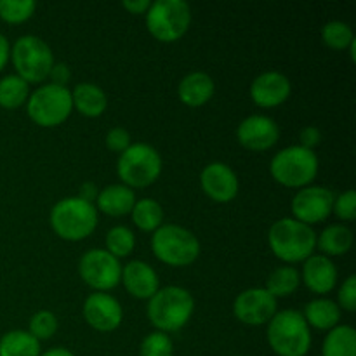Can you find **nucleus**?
<instances>
[{
	"label": "nucleus",
	"instance_id": "412c9836",
	"mask_svg": "<svg viewBox=\"0 0 356 356\" xmlns=\"http://www.w3.org/2000/svg\"><path fill=\"white\" fill-rule=\"evenodd\" d=\"M96 200L99 211L108 216H113V218L129 214L136 204L134 191L125 184H111V186L104 188L103 191H99Z\"/></svg>",
	"mask_w": 356,
	"mask_h": 356
},
{
	"label": "nucleus",
	"instance_id": "f03ea898",
	"mask_svg": "<svg viewBox=\"0 0 356 356\" xmlns=\"http://www.w3.org/2000/svg\"><path fill=\"white\" fill-rule=\"evenodd\" d=\"M193 296L183 287H163L149 299L148 316L159 332H177L193 315Z\"/></svg>",
	"mask_w": 356,
	"mask_h": 356
},
{
	"label": "nucleus",
	"instance_id": "aec40b11",
	"mask_svg": "<svg viewBox=\"0 0 356 356\" xmlns=\"http://www.w3.org/2000/svg\"><path fill=\"white\" fill-rule=\"evenodd\" d=\"M179 99L188 106H202L214 96V80L204 72H193L181 80L177 87Z\"/></svg>",
	"mask_w": 356,
	"mask_h": 356
},
{
	"label": "nucleus",
	"instance_id": "b1692460",
	"mask_svg": "<svg viewBox=\"0 0 356 356\" xmlns=\"http://www.w3.org/2000/svg\"><path fill=\"white\" fill-rule=\"evenodd\" d=\"M316 245L323 252V256H343L353 245V232L343 225H332L316 236Z\"/></svg>",
	"mask_w": 356,
	"mask_h": 356
},
{
	"label": "nucleus",
	"instance_id": "f257e3e1",
	"mask_svg": "<svg viewBox=\"0 0 356 356\" xmlns=\"http://www.w3.org/2000/svg\"><path fill=\"white\" fill-rule=\"evenodd\" d=\"M268 243L278 259L285 263H301L313 256L316 247V233L305 222L284 218L273 222L270 228Z\"/></svg>",
	"mask_w": 356,
	"mask_h": 356
},
{
	"label": "nucleus",
	"instance_id": "2f4dec72",
	"mask_svg": "<svg viewBox=\"0 0 356 356\" xmlns=\"http://www.w3.org/2000/svg\"><path fill=\"white\" fill-rule=\"evenodd\" d=\"M322 38L329 47L348 49L351 42L355 40V35L350 24L343 23V21H330V23L323 26Z\"/></svg>",
	"mask_w": 356,
	"mask_h": 356
},
{
	"label": "nucleus",
	"instance_id": "bb28decb",
	"mask_svg": "<svg viewBox=\"0 0 356 356\" xmlns=\"http://www.w3.org/2000/svg\"><path fill=\"white\" fill-rule=\"evenodd\" d=\"M132 221L143 232H156L162 226L163 211L162 205L153 198H143L136 202L131 211Z\"/></svg>",
	"mask_w": 356,
	"mask_h": 356
},
{
	"label": "nucleus",
	"instance_id": "f3484780",
	"mask_svg": "<svg viewBox=\"0 0 356 356\" xmlns=\"http://www.w3.org/2000/svg\"><path fill=\"white\" fill-rule=\"evenodd\" d=\"M252 101L261 108H273L291 96V82L280 72H266L256 76L250 86Z\"/></svg>",
	"mask_w": 356,
	"mask_h": 356
},
{
	"label": "nucleus",
	"instance_id": "1a4fd4ad",
	"mask_svg": "<svg viewBox=\"0 0 356 356\" xmlns=\"http://www.w3.org/2000/svg\"><path fill=\"white\" fill-rule=\"evenodd\" d=\"M10 56H13L17 76H21L26 83L44 82L51 75V70L54 66L51 47L35 35H24L17 38Z\"/></svg>",
	"mask_w": 356,
	"mask_h": 356
},
{
	"label": "nucleus",
	"instance_id": "9b49d317",
	"mask_svg": "<svg viewBox=\"0 0 356 356\" xmlns=\"http://www.w3.org/2000/svg\"><path fill=\"white\" fill-rule=\"evenodd\" d=\"M79 273L89 287L99 292L117 287L122 278V268L117 257L108 250L92 249L82 256L79 263Z\"/></svg>",
	"mask_w": 356,
	"mask_h": 356
},
{
	"label": "nucleus",
	"instance_id": "dca6fc26",
	"mask_svg": "<svg viewBox=\"0 0 356 356\" xmlns=\"http://www.w3.org/2000/svg\"><path fill=\"white\" fill-rule=\"evenodd\" d=\"M202 190L209 198L219 204L233 200L238 193V177L226 163H209L200 174Z\"/></svg>",
	"mask_w": 356,
	"mask_h": 356
},
{
	"label": "nucleus",
	"instance_id": "cd10ccee",
	"mask_svg": "<svg viewBox=\"0 0 356 356\" xmlns=\"http://www.w3.org/2000/svg\"><path fill=\"white\" fill-rule=\"evenodd\" d=\"M299 284H301V275L296 268L292 266H282L277 268L273 273L268 277L266 280V291L277 298H287V296L294 294L298 291Z\"/></svg>",
	"mask_w": 356,
	"mask_h": 356
},
{
	"label": "nucleus",
	"instance_id": "f704fd0d",
	"mask_svg": "<svg viewBox=\"0 0 356 356\" xmlns=\"http://www.w3.org/2000/svg\"><path fill=\"white\" fill-rule=\"evenodd\" d=\"M332 212L343 221H353L356 218V191L348 190L334 200Z\"/></svg>",
	"mask_w": 356,
	"mask_h": 356
},
{
	"label": "nucleus",
	"instance_id": "c85d7f7f",
	"mask_svg": "<svg viewBox=\"0 0 356 356\" xmlns=\"http://www.w3.org/2000/svg\"><path fill=\"white\" fill-rule=\"evenodd\" d=\"M28 83L17 75H7L0 80V106L7 110L19 108L28 99Z\"/></svg>",
	"mask_w": 356,
	"mask_h": 356
},
{
	"label": "nucleus",
	"instance_id": "9d476101",
	"mask_svg": "<svg viewBox=\"0 0 356 356\" xmlns=\"http://www.w3.org/2000/svg\"><path fill=\"white\" fill-rule=\"evenodd\" d=\"M26 110L31 120L40 127L61 125L73 110L72 92L66 87L45 83L28 97Z\"/></svg>",
	"mask_w": 356,
	"mask_h": 356
},
{
	"label": "nucleus",
	"instance_id": "473e14b6",
	"mask_svg": "<svg viewBox=\"0 0 356 356\" xmlns=\"http://www.w3.org/2000/svg\"><path fill=\"white\" fill-rule=\"evenodd\" d=\"M174 346L172 341L167 334L153 332L143 339L139 355L141 356H172Z\"/></svg>",
	"mask_w": 356,
	"mask_h": 356
},
{
	"label": "nucleus",
	"instance_id": "c9c22d12",
	"mask_svg": "<svg viewBox=\"0 0 356 356\" xmlns=\"http://www.w3.org/2000/svg\"><path fill=\"white\" fill-rule=\"evenodd\" d=\"M339 308L346 309V312H355L356 309V277L346 278V282L343 284V287L339 289Z\"/></svg>",
	"mask_w": 356,
	"mask_h": 356
},
{
	"label": "nucleus",
	"instance_id": "72a5a7b5",
	"mask_svg": "<svg viewBox=\"0 0 356 356\" xmlns=\"http://www.w3.org/2000/svg\"><path fill=\"white\" fill-rule=\"evenodd\" d=\"M58 330V318L51 312H38L30 320V334L37 341L51 339Z\"/></svg>",
	"mask_w": 356,
	"mask_h": 356
},
{
	"label": "nucleus",
	"instance_id": "c756f323",
	"mask_svg": "<svg viewBox=\"0 0 356 356\" xmlns=\"http://www.w3.org/2000/svg\"><path fill=\"white\" fill-rule=\"evenodd\" d=\"M134 233L127 226H115L106 235V249L113 257H125L134 249Z\"/></svg>",
	"mask_w": 356,
	"mask_h": 356
},
{
	"label": "nucleus",
	"instance_id": "a878e982",
	"mask_svg": "<svg viewBox=\"0 0 356 356\" xmlns=\"http://www.w3.org/2000/svg\"><path fill=\"white\" fill-rule=\"evenodd\" d=\"M0 356H40V343L24 330H10L0 339Z\"/></svg>",
	"mask_w": 356,
	"mask_h": 356
},
{
	"label": "nucleus",
	"instance_id": "7c9ffc66",
	"mask_svg": "<svg viewBox=\"0 0 356 356\" xmlns=\"http://www.w3.org/2000/svg\"><path fill=\"white\" fill-rule=\"evenodd\" d=\"M35 7L33 0H0V17L10 24L24 23L33 16Z\"/></svg>",
	"mask_w": 356,
	"mask_h": 356
},
{
	"label": "nucleus",
	"instance_id": "ea45409f",
	"mask_svg": "<svg viewBox=\"0 0 356 356\" xmlns=\"http://www.w3.org/2000/svg\"><path fill=\"white\" fill-rule=\"evenodd\" d=\"M122 6L132 14H143L149 9L152 2H149V0H124Z\"/></svg>",
	"mask_w": 356,
	"mask_h": 356
},
{
	"label": "nucleus",
	"instance_id": "0eeeda50",
	"mask_svg": "<svg viewBox=\"0 0 356 356\" xmlns=\"http://www.w3.org/2000/svg\"><path fill=\"white\" fill-rule=\"evenodd\" d=\"M117 172L125 186L131 190L149 186L159 179L162 172V159L153 146L136 143L129 146L124 153H120Z\"/></svg>",
	"mask_w": 356,
	"mask_h": 356
},
{
	"label": "nucleus",
	"instance_id": "20e7f679",
	"mask_svg": "<svg viewBox=\"0 0 356 356\" xmlns=\"http://www.w3.org/2000/svg\"><path fill=\"white\" fill-rule=\"evenodd\" d=\"M51 226L63 240L79 242L87 238L97 226V211L79 197L58 202L51 211Z\"/></svg>",
	"mask_w": 356,
	"mask_h": 356
},
{
	"label": "nucleus",
	"instance_id": "f8f14e48",
	"mask_svg": "<svg viewBox=\"0 0 356 356\" xmlns=\"http://www.w3.org/2000/svg\"><path fill=\"white\" fill-rule=\"evenodd\" d=\"M334 193L323 186H306L301 188L292 200V214L296 221L312 226L315 222H322L332 214Z\"/></svg>",
	"mask_w": 356,
	"mask_h": 356
},
{
	"label": "nucleus",
	"instance_id": "79ce46f5",
	"mask_svg": "<svg viewBox=\"0 0 356 356\" xmlns=\"http://www.w3.org/2000/svg\"><path fill=\"white\" fill-rule=\"evenodd\" d=\"M7 61H9V42H7L6 35L0 33V70H3Z\"/></svg>",
	"mask_w": 356,
	"mask_h": 356
},
{
	"label": "nucleus",
	"instance_id": "2eb2a0df",
	"mask_svg": "<svg viewBox=\"0 0 356 356\" xmlns=\"http://www.w3.org/2000/svg\"><path fill=\"white\" fill-rule=\"evenodd\" d=\"M83 316L92 329L99 332H111L118 329L124 318L122 306L113 296L106 292H94L86 299L83 305Z\"/></svg>",
	"mask_w": 356,
	"mask_h": 356
},
{
	"label": "nucleus",
	"instance_id": "4c0bfd02",
	"mask_svg": "<svg viewBox=\"0 0 356 356\" xmlns=\"http://www.w3.org/2000/svg\"><path fill=\"white\" fill-rule=\"evenodd\" d=\"M320 139H322V134H320V131L316 127H305L301 131V145L302 148L306 149H312L315 148L316 145L320 143Z\"/></svg>",
	"mask_w": 356,
	"mask_h": 356
},
{
	"label": "nucleus",
	"instance_id": "4be33fe9",
	"mask_svg": "<svg viewBox=\"0 0 356 356\" xmlns=\"http://www.w3.org/2000/svg\"><path fill=\"white\" fill-rule=\"evenodd\" d=\"M72 103L73 108H76L80 113L94 118L103 115V111L106 110L108 97L104 90L96 83L83 82L75 86V89L72 90Z\"/></svg>",
	"mask_w": 356,
	"mask_h": 356
},
{
	"label": "nucleus",
	"instance_id": "393cba45",
	"mask_svg": "<svg viewBox=\"0 0 356 356\" xmlns=\"http://www.w3.org/2000/svg\"><path fill=\"white\" fill-rule=\"evenodd\" d=\"M323 356H356V332L350 325H337L329 330L322 346Z\"/></svg>",
	"mask_w": 356,
	"mask_h": 356
},
{
	"label": "nucleus",
	"instance_id": "a211bd4d",
	"mask_svg": "<svg viewBox=\"0 0 356 356\" xmlns=\"http://www.w3.org/2000/svg\"><path fill=\"white\" fill-rule=\"evenodd\" d=\"M122 282L131 296L138 299H152L159 291V277L155 270L143 261H131L122 268Z\"/></svg>",
	"mask_w": 356,
	"mask_h": 356
},
{
	"label": "nucleus",
	"instance_id": "ddd939ff",
	"mask_svg": "<svg viewBox=\"0 0 356 356\" xmlns=\"http://www.w3.org/2000/svg\"><path fill=\"white\" fill-rule=\"evenodd\" d=\"M233 313L247 325H264L277 315V299L266 289H247L235 299Z\"/></svg>",
	"mask_w": 356,
	"mask_h": 356
},
{
	"label": "nucleus",
	"instance_id": "37998d69",
	"mask_svg": "<svg viewBox=\"0 0 356 356\" xmlns=\"http://www.w3.org/2000/svg\"><path fill=\"white\" fill-rule=\"evenodd\" d=\"M40 356H75V355H73L72 351L65 350V348H54V350L45 351V353L40 355Z\"/></svg>",
	"mask_w": 356,
	"mask_h": 356
},
{
	"label": "nucleus",
	"instance_id": "58836bf2",
	"mask_svg": "<svg viewBox=\"0 0 356 356\" xmlns=\"http://www.w3.org/2000/svg\"><path fill=\"white\" fill-rule=\"evenodd\" d=\"M49 76L52 79V83H54V86L65 87V83L70 80L68 66L63 65V63H61V65H54V66H52L51 75H49Z\"/></svg>",
	"mask_w": 356,
	"mask_h": 356
},
{
	"label": "nucleus",
	"instance_id": "7ed1b4c3",
	"mask_svg": "<svg viewBox=\"0 0 356 356\" xmlns=\"http://www.w3.org/2000/svg\"><path fill=\"white\" fill-rule=\"evenodd\" d=\"M268 343L278 356H306L312 348V334L305 316L296 309L277 313L268 322Z\"/></svg>",
	"mask_w": 356,
	"mask_h": 356
},
{
	"label": "nucleus",
	"instance_id": "6ab92c4d",
	"mask_svg": "<svg viewBox=\"0 0 356 356\" xmlns=\"http://www.w3.org/2000/svg\"><path fill=\"white\" fill-rule=\"evenodd\" d=\"M302 280L306 287L315 294H329L337 282V270L330 257L309 256L302 266Z\"/></svg>",
	"mask_w": 356,
	"mask_h": 356
},
{
	"label": "nucleus",
	"instance_id": "c03bdc74",
	"mask_svg": "<svg viewBox=\"0 0 356 356\" xmlns=\"http://www.w3.org/2000/svg\"><path fill=\"white\" fill-rule=\"evenodd\" d=\"M350 52H351V59L356 61V38L350 44Z\"/></svg>",
	"mask_w": 356,
	"mask_h": 356
},
{
	"label": "nucleus",
	"instance_id": "39448f33",
	"mask_svg": "<svg viewBox=\"0 0 356 356\" xmlns=\"http://www.w3.org/2000/svg\"><path fill=\"white\" fill-rule=\"evenodd\" d=\"M156 259L169 266L183 268L195 263L200 254V242L190 229L177 225H162L152 238Z\"/></svg>",
	"mask_w": 356,
	"mask_h": 356
},
{
	"label": "nucleus",
	"instance_id": "6e6552de",
	"mask_svg": "<svg viewBox=\"0 0 356 356\" xmlns=\"http://www.w3.org/2000/svg\"><path fill=\"white\" fill-rule=\"evenodd\" d=\"M191 10L184 0H156L146 14L149 33L160 42H176L188 31Z\"/></svg>",
	"mask_w": 356,
	"mask_h": 356
},
{
	"label": "nucleus",
	"instance_id": "423d86ee",
	"mask_svg": "<svg viewBox=\"0 0 356 356\" xmlns=\"http://www.w3.org/2000/svg\"><path fill=\"white\" fill-rule=\"evenodd\" d=\"M270 170L275 181L282 186L306 188L318 174V159L312 149L291 146L273 156Z\"/></svg>",
	"mask_w": 356,
	"mask_h": 356
},
{
	"label": "nucleus",
	"instance_id": "4468645a",
	"mask_svg": "<svg viewBox=\"0 0 356 356\" xmlns=\"http://www.w3.org/2000/svg\"><path fill=\"white\" fill-rule=\"evenodd\" d=\"M238 141L250 152H266L277 145L280 131L273 118L264 115H250L238 125Z\"/></svg>",
	"mask_w": 356,
	"mask_h": 356
},
{
	"label": "nucleus",
	"instance_id": "5701e85b",
	"mask_svg": "<svg viewBox=\"0 0 356 356\" xmlns=\"http://www.w3.org/2000/svg\"><path fill=\"white\" fill-rule=\"evenodd\" d=\"M305 320L308 325L318 330H332L341 318V308L330 299H315L305 308Z\"/></svg>",
	"mask_w": 356,
	"mask_h": 356
},
{
	"label": "nucleus",
	"instance_id": "a19ab883",
	"mask_svg": "<svg viewBox=\"0 0 356 356\" xmlns=\"http://www.w3.org/2000/svg\"><path fill=\"white\" fill-rule=\"evenodd\" d=\"M97 195H99V191L96 190V186H94L92 183H86L82 184V188H80V197L82 200L89 202V204H92L94 198H97Z\"/></svg>",
	"mask_w": 356,
	"mask_h": 356
},
{
	"label": "nucleus",
	"instance_id": "e433bc0d",
	"mask_svg": "<svg viewBox=\"0 0 356 356\" xmlns=\"http://www.w3.org/2000/svg\"><path fill=\"white\" fill-rule=\"evenodd\" d=\"M106 146L111 152L124 153L131 146V136H129V132L124 127L111 129L106 134Z\"/></svg>",
	"mask_w": 356,
	"mask_h": 356
}]
</instances>
